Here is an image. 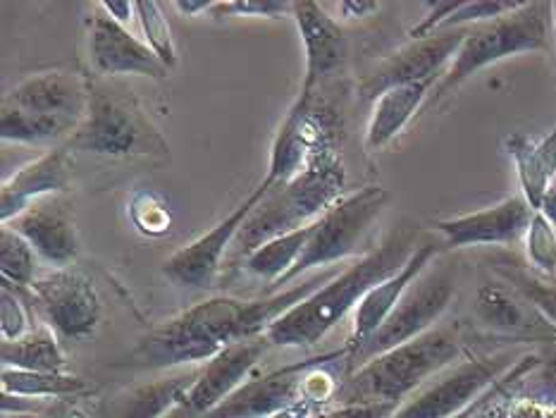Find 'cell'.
<instances>
[{
    "mask_svg": "<svg viewBox=\"0 0 556 418\" xmlns=\"http://www.w3.org/2000/svg\"><path fill=\"white\" fill-rule=\"evenodd\" d=\"M337 273H320L316 278L299 282L289 290L265 294L261 299L211 296L187 308L185 314L163 322L143 338L129 354L135 368H175L187 364H208L227 346L237 342L265 338L275 320L304 302Z\"/></svg>",
    "mask_w": 556,
    "mask_h": 418,
    "instance_id": "obj_1",
    "label": "cell"
},
{
    "mask_svg": "<svg viewBox=\"0 0 556 418\" xmlns=\"http://www.w3.org/2000/svg\"><path fill=\"white\" fill-rule=\"evenodd\" d=\"M416 237L410 230H396L380 246L368 251L346 270L313 292L304 302L275 320L265 340L275 346H313L340 326L349 311H356L375 284L392 278L416 251Z\"/></svg>",
    "mask_w": 556,
    "mask_h": 418,
    "instance_id": "obj_2",
    "label": "cell"
},
{
    "mask_svg": "<svg viewBox=\"0 0 556 418\" xmlns=\"http://www.w3.org/2000/svg\"><path fill=\"white\" fill-rule=\"evenodd\" d=\"M344 189L346 167L340 149H337V137H330L311 153L304 170L289 182L273 187L261 206L251 213V218L235 239L239 256L247 258L253 249H258L268 239L316 223L325 211L344 197Z\"/></svg>",
    "mask_w": 556,
    "mask_h": 418,
    "instance_id": "obj_3",
    "label": "cell"
},
{
    "mask_svg": "<svg viewBox=\"0 0 556 418\" xmlns=\"http://www.w3.org/2000/svg\"><path fill=\"white\" fill-rule=\"evenodd\" d=\"M464 354L450 330H430L422 338L406 342L396 350L370 358L342 382L337 404L394 402L402 404L408 394L426 385V380L456 366Z\"/></svg>",
    "mask_w": 556,
    "mask_h": 418,
    "instance_id": "obj_4",
    "label": "cell"
},
{
    "mask_svg": "<svg viewBox=\"0 0 556 418\" xmlns=\"http://www.w3.org/2000/svg\"><path fill=\"white\" fill-rule=\"evenodd\" d=\"M554 3H523L521 10L470 27L452 65L434 84L426 107L438 105L444 96L462 87L480 69L523 53H547L554 48Z\"/></svg>",
    "mask_w": 556,
    "mask_h": 418,
    "instance_id": "obj_5",
    "label": "cell"
},
{
    "mask_svg": "<svg viewBox=\"0 0 556 418\" xmlns=\"http://www.w3.org/2000/svg\"><path fill=\"white\" fill-rule=\"evenodd\" d=\"M70 151L105 159H167L170 147L127 89H108L89 81V105L79 127L67 139Z\"/></svg>",
    "mask_w": 556,
    "mask_h": 418,
    "instance_id": "obj_6",
    "label": "cell"
},
{
    "mask_svg": "<svg viewBox=\"0 0 556 418\" xmlns=\"http://www.w3.org/2000/svg\"><path fill=\"white\" fill-rule=\"evenodd\" d=\"M387 203H390V191L380 185H368L352 191V194H344L313 225L304 256L296 263V268L275 287L273 294L280 292L282 284H289L313 268L330 266V263L352 256H366L375 249L368 246L370 232Z\"/></svg>",
    "mask_w": 556,
    "mask_h": 418,
    "instance_id": "obj_7",
    "label": "cell"
},
{
    "mask_svg": "<svg viewBox=\"0 0 556 418\" xmlns=\"http://www.w3.org/2000/svg\"><path fill=\"white\" fill-rule=\"evenodd\" d=\"M518 358L509 352L490 356H470L446 368V373L420 388L414 397L399 406L392 418H454L470 409L482 394L497 385L500 378Z\"/></svg>",
    "mask_w": 556,
    "mask_h": 418,
    "instance_id": "obj_8",
    "label": "cell"
},
{
    "mask_svg": "<svg viewBox=\"0 0 556 418\" xmlns=\"http://www.w3.org/2000/svg\"><path fill=\"white\" fill-rule=\"evenodd\" d=\"M422 275L406 292L402 302H399L394 314L384 320V326L372 334L364 350L349 358V373H354L358 366L368 364L375 356L422 338L446 314L456 294L452 278L450 275H428V278H422Z\"/></svg>",
    "mask_w": 556,
    "mask_h": 418,
    "instance_id": "obj_9",
    "label": "cell"
},
{
    "mask_svg": "<svg viewBox=\"0 0 556 418\" xmlns=\"http://www.w3.org/2000/svg\"><path fill=\"white\" fill-rule=\"evenodd\" d=\"M270 189L273 185L268 179H263V182L253 189L225 220L217 223L213 230L201 235L199 239H193L191 244L177 249L170 258H165V278L177 287H187V290H208V287H213L217 275L223 270V258L227 256L229 246H235L239 230L251 218V213L261 206V201L268 197Z\"/></svg>",
    "mask_w": 556,
    "mask_h": 418,
    "instance_id": "obj_10",
    "label": "cell"
},
{
    "mask_svg": "<svg viewBox=\"0 0 556 418\" xmlns=\"http://www.w3.org/2000/svg\"><path fill=\"white\" fill-rule=\"evenodd\" d=\"M29 294L46 326L63 338L81 340L99 328L103 304L87 275L70 268L51 270L34 280Z\"/></svg>",
    "mask_w": 556,
    "mask_h": 418,
    "instance_id": "obj_11",
    "label": "cell"
},
{
    "mask_svg": "<svg viewBox=\"0 0 556 418\" xmlns=\"http://www.w3.org/2000/svg\"><path fill=\"white\" fill-rule=\"evenodd\" d=\"M468 29H450L428 36V39L410 41L399 51L382 58L375 69H370L358 87L364 101H378L382 93L406 84L440 81L446 67L452 65L458 48H462Z\"/></svg>",
    "mask_w": 556,
    "mask_h": 418,
    "instance_id": "obj_12",
    "label": "cell"
},
{
    "mask_svg": "<svg viewBox=\"0 0 556 418\" xmlns=\"http://www.w3.org/2000/svg\"><path fill=\"white\" fill-rule=\"evenodd\" d=\"M346 346L340 352H328L304 362L287 364L282 368H275L270 373H263L258 378L247 380L235 394L215 406L211 414L203 418H270L275 414L285 411L287 406L301 402V388H304V376L313 366L337 362V358H346Z\"/></svg>",
    "mask_w": 556,
    "mask_h": 418,
    "instance_id": "obj_13",
    "label": "cell"
},
{
    "mask_svg": "<svg viewBox=\"0 0 556 418\" xmlns=\"http://www.w3.org/2000/svg\"><path fill=\"white\" fill-rule=\"evenodd\" d=\"M89 60L96 75L103 77H151L165 79L167 69L147 41L93 5L87 20Z\"/></svg>",
    "mask_w": 556,
    "mask_h": 418,
    "instance_id": "obj_14",
    "label": "cell"
},
{
    "mask_svg": "<svg viewBox=\"0 0 556 418\" xmlns=\"http://www.w3.org/2000/svg\"><path fill=\"white\" fill-rule=\"evenodd\" d=\"M535 211L523 197H506L494 206L473 213L452 215L434 223L446 249L468 246H514L521 242Z\"/></svg>",
    "mask_w": 556,
    "mask_h": 418,
    "instance_id": "obj_15",
    "label": "cell"
},
{
    "mask_svg": "<svg viewBox=\"0 0 556 418\" xmlns=\"http://www.w3.org/2000/svg\"><path fill=\"white\" fill-rule=\"evenodd\" d=\"M268 346L270 342L265 338H253L227 346L203 366L177 411H182L187 418H203L205 414H211L229 394H235L244 385Z\"/></svg>",
    "mask_w": 556,
    "mask_h": 418,
    "instance_id": "obj_16",
    "label": "cell"
},
{
    "mask_svg": "<svg viewBox=\"0 0 556 418\" xmlns=\"http://www.w3.org/2000/svg\"><path fill=\"white\" fill-rule=\"evenodd\" d=\"M292 17L306 48V75L301 84V99H316L323 79L332 77L344 65L349 53L346 34L328 10L311 0L292 3Z\"/></svg>",
    "mask_w": 556,
    "mask_h": 418,
    "instance_id": "obj_17",
    "label": "cell"
},
{
    "mask_svg": "<svg viewBox=\"0 0 556 418\" xmlns=\"http://www.w3.org/2000/svg\"><path fill=\"white\" fill-rule=\"evenodd\" d=\"M22 235L53 270L67 268L79 256V232L72 208L60 197L31 203L17 218L3 223Z\"/></svg>",
    "mask_w": 556,
    "mask_h": 418,
    "instance_id": "obj_18",
    "label": "cell"
},
{
    "mask_svg": "<svg viewBox=\"0 0 556 418\" xmlns=\"http://www.w3.org/2000/svg\"><path fill=\"white\" fill-rule=\"evenodd\" d=\"M438 251L440 246L434 242H420L414 254H410V258L404 263L402 270L394 273L392 278H387L384 282L375 284L372 290L361 299V304L354 311L352 334H349L346 342V362L364 350L372 334L384 326V320L394 314V308L406 296L410 287H414V282L430 268V263L438 256Z\"/></svg>",
    "mask_w": 556,
    "mask_h": 418,
    "instance_id": "obj_19",
    "label": "cell"
},
{
    "mask_svg": "<svg viewBox=\"0 0 556 418\" xmlns=\"http://www.w3.org/2000/svg\"><path fill=\"white\" fill-rule=\"evenodd\" d=\"M3 105L27 113L63 117L79 127L89 105V79L65 69L36 72L5 93Z\"/></svg>",
    "mask_w": 556,
    "mask_h": 418,
    "instance_id": "obj_20",
    "label": "cell"
},
{
    "mask_svg": "<svg viewBox=\"0 0 556 418\" xmlns=\"http://www.w3.org/2000/svg\"><path fill=\"white\" fill-rule=\"evenodd\" d=\"M476 318L488 330L509 338L556 340V328L528 299L500 275L485 280L476 292Z\"/></svg>",
    "mask_w": 556,
    "mask_h": 418,
    "instance_id": "obj_21",
    "label": "cell"
},
{
    "mask_svg": "<svg viewBox=\"0 0 556 418\" xmlns=\"http://www.w3.org/2000/svg\"><path fill=\"white\" fill-rule=\"evenodd\" d=\"M72 185L67 149H51L12 173L0 191V218L10 223L31 203L65 194Z\"/></svg>",
    "mask_w": 556,
    "mask_h": 418,
    "instance_id": "obj_22",
    "label": "cell"
},
{
    "mask_svg": "<svg viewBox=\"0 0 556 418\" xmlns=\"http://www.w3.org/2000/svg\"><path fill=\"white\" fill-rule=\"evenodd\" d=\"M199 373H179L115 392L99 404L96 418H165L179 409Z\"/></svg>",
    "mask_w": 556,
    "mask_h": 418,
    "instance_id": "obj_23",
    "label": "cell"
},
{
    "mask_svg": "<svg viewBox=\"0 0 556 418\" xmlns=\"http://www.w3.org/2000/svg\"><path fill=\"white\" fill-rule=\"evenodd\" d=\"M504 151L514 161L521 197L530 203V208L540 211L549 187L556 182V125L540 139L526 131H511L504 139Z\"/></svg>",
    "mask_w": 556,
    "mask_h": 418,
    "instance_id": "obj_24",
    "label": "cell"
},
{
    "mask_svg": "<svg viewBox=\"0 0 556 418\" xmlns=\"http://www.w3.org/2000/svg\"><path fill=\"white\" fill-rule=\"evenodd\" d=\"M434 79L406 84L382 93L372 105V113L366 129V151H382L384 147L402 135L422 107H426L434 89Z\"/></svg>",
    "mask_w": 556,
    "mask_h": 418,
    "instance_id": "obj_25",
    "label": "cell"
},
{
    "mask_svg": "<svg viewBox=\"0 0 556 418\" xmlns=\"http://www.w3.org/2000/svg\"><path fill=\"white\" fill-rule=\"evenodd\" d=\"M521 8L523 3H518V0H438V3H426V15L414 27V36L422 39L426 34L470 29L511 15Z\"/></svg>",
    "mask_w": 556,
    "mask_h": 418,
    "instance_id": "obj_26",
    "label": "cell"
},
{
    "mask_svg": "<svg viewBox=\"0 0 556 418\" xmlns=\"http://www.w3.org/2000/svg\"><path fill=\"white\" fill-rule=\"evenodd\" d=\"M313 225L316 223L299 227L294 232L268 239V242L261 244L258 249H253L244 258V268L251 275H256V278L270 282V292H273L275 287L296 268L301 256H304V249L313 235Z\"/></svg>",
    "mask_w": 556,
    "mask_h": 418,
    "instance_id": "obj_27",
    "label": "cell"
},
{
    "mask_svg": "<svg viewBox=\"0 0 556 418\" xmlns=\"http://www.w3.org/2000/svg\"><path fill=\"white\" fill-rule=\"evenodd\" d=\"M0 362L5 368L36 370V373H67V356L48 326L31 330L17 342L0 344Z\"/></svg>",
    "mask_w": 556,
    "mask_h": 418,
    "instance_id": "obj_28",
    "label": "cell"
},
{
    "mask_svg": "<svg viewBox=\"0 0 556 418\" xmlns=\"http://www.w3.org/2000/svg\"><path fill=\"white\" fill-rule=\"evenodd\" d=\"M3 397H17L27 402H58L87 392L89 385L70 373H36V370L5 368L0 370Z\"/></svg>",
    "mask_w": 556,
    "mask_h": 418,
    "instance_id": "obj_29",
    "label": "cell"
},
{
    "mask_svg": "<svg viewBox=\"0 0 556 418\" xmlns=\"http://www.w3.org/2000/svg\"><path fill=\"white\" fill-rule=\"evenodd\" d=\"M77 129L75 123L63 117L39 115L17 111V107H5L0 113V137L5 143H27V147H41V143H53L60 137L70 135Z\"/></svg>",
    "mask_w": 556,
    "mask_h": 418,
    "instance_id": "obj_30",
    "label": "cell"
},
{
    "mask_svg": "<svg viewBox=\"0 0 556 418\" xmlns=\"http://www.w3.org/2000/svg\"><path fill=\"white\" fill-rule=\"evenodd\" d=\"M39 261V254L31 249L27 239L3 225V230H0V273H3V282L15 284L17 290H29L36 280Z\"/></svg>",
    "mask_w": 556,
    "mask_h": 418,
    "instance_id": "obj_31",
    "label": "cell"
},
{
    "mask_svg": "<svg viewBox=\"0 0 556 418\" xmlns=\"http://www.w3.org/2000/svg\"><path fill=\"white\" fill-rule=\"evenodd\" d=\"M137 20L141 24L143 41L151 46V51L161 58L167 69H173L177 65V48L163 5L153 0H137Z\"/></svg>",
    "mask_w": 556,
    "mask_h": 418,
    "instance_id": "obj_32",
    "label": "cell"
},
{
    "mask_svg": "<svg viewBox=\"0 0 556 418\" xmlns=\"http://www.w3.org/2000/svg\"><path fill=\"white\" fill-rule=\"evenodd\" d=\"M526 244V258L540 278H554L556 275V227L535 211L533 220L528 225V232L523 237Z\"/></svg>",
    "mask_w": 556,
    "mask_h": 418,
    "instance_id": "obj_33",
    "label": "cell"
},
{
    "mask_svg": "<svg viewBox=\"0 0 556 418\" xmlns=\"http://www.w3.org/2000/svg\"><path fill=\"white\" fill-rule=\"evenodd\" d=\"M497 275L502 280L509 282L511 287H516L530 304H533L542 316H545L552 326L556 328V284L545 282V278H535L533 273H528L523 268L509 266V263H500Z\"/></svg>",
    "mask_w": 556,
    "mask_h": 418,
    "instance_id": "obj_34",
    "label": "cell"
},
{
    "mask_svg": "<svg viewBox=\"0 0 556 418\" xmlns=\"http://www.w3.org/2000/svg\"><path fill=\"white\" fill-rule=\"evenodd\" d=\"M129 218L137 230L147 237H163L173 227L170 206H167L165 199L153 194V191H139V194H135L129 206Z\"/></svg>",
    "mask_w": 556,
    "mask_h": 418,
    "instance_id": "obj_35",
    "label": "cell"
},
{
    "mask_svg": "<svg viewBox=\"0 0 556 418\" xmlns=\"http://www.w3.org/2000/svg\"><path fill=\"white\" fill-rule=\"evenodd\" d=\"M29 332V308L24 306V299L17 292L10 290V284H3V290H0V334H3V342H17Z\"/></svg>",
    "mask_w": 556,
    "mask_h": 418,
    "instance_id": "obj_36",
    "label": "cell"
},
{
    "mask_svg": "<svg viewBox=\"0 0 556 418\" xmlns=\"http://www.w3.org/2000/svg\"><path fill=\"white\" fill-rule=\"evenodd\" d=\"M215 17L235 15V17H265L280 20L282 15H292V3H273V0H227V3L213 5Z\"/></svg>",
    "mask_w": 556,
    "mask_h": 418,
    "instance_id": "obj_37",
    "label": "cell"
},
{
    "mask_svg": "<svg viewBox=\"0 0 556 418\" xmlns=\"http://www.w3.org/2000/svg\"><path fill=\"white\" fill-rule=\"evenodd\" d=\"M399 406L394 402H361V404H337L328 406L311 418H392Z\"/></svg>",
    "mask_w": 556,
    "mask_h": 418,
    "instance_id": "obj_38",
    "label": "cell"
},
{
    "mask_svg": "<svg viewBox=\"0 0 556 418\" xmlns=\"http://www.w3.org/2000/svg\"><path fill=\"white\" fill-rule=\"evenodd\" d=\"M509 418H556V404L518 394L511 404Z\"/></svg>",
    "mask_w": 556,
    "mask_h": 418,
    "instance_id": "obj_39",
    "label": "cell"
},
{
    "mask_svg": "<svg viewBox=\"0 0 556 418\" xmlns=\"http://www.w3.org/2000/svg\"><path fill=\"white\" fill-rule=\"evenodd\" d=\"M96 8H101L108 17L123 24V27H127L131 17H137V3H129V0H101Z\"/></svg>",
    "mask_w": 556,
    "mask_h": 418,
    "instance_id": "obj_40",
    "label": "cell"
},
{
    "mask_svg": "<svg viewBox=\"0 0 556 418\" xmlns=\"http://www.w3.org/2000/svg\"><path fill=\"white\" fill-rule=\"evenodd\" d=\"M334 8L344 20H364L372 15V12H378L382 5L372 3V0H340V3H334Z\"/></svg>",
    "mask_w": 556,
    "mask_h": 418,
    "instance_id": "obj_41",
    "label": "cell"
},
{
    "mask_svg": "<svg viewBox=\"0 0 556 418\" xmlns=\"http://www.w3.org/2000/svg\"><path fill=\"white\" fill-rule=\"evenodd\" d=\"M29 418H87V416H84L75 404L58 400V402H48L41 411L31 414Z\"/></svg>",
    "mask_w": 556,
    "mask_h": 418,
    "instance_id": "obj_42",
    "label": "cell"
},
{
    "mask_svg": "<svg viewBox=\"0 0 556 418\" xmlns=\"http://www.w3.org/2000/svg\"><path fill=\"white\" fill-rule=\"evenodd\" d=\"M318 411H320V409H318L316 404L301 400V402H296V404H292V406H287L285 411L275 414V416H270V418H311L313 414H318Z\"/></svg>",
    "mask_w": 556,
    "mask_h": 418,
    "instance_id": "obj_43",
    "label": "cell"
},
{
    "mask_svg": "<svg viewBox=\"0 0 556 418\" xmlns=\"http://www.w3.org/2000/svg\"><path fill=\"white\" fill-rule=\"evenodd\" d=\"M215 3H205V0H177V3H173V8L177 12H182L185 17H199L201 12H208L213 10Z\"/></svg>",
    "mask_w": 556,
    "mask_h": 418,
    "instance_id": "obj_44",
    "label": "cell"
},
{
    "mask_svg": "<svg viewBox=\"0 0 556 418\" xmlns=\"http://www.w3.org/2000/svg\"><path fill=\"white\" fill-rule=\"evenodd\" d=\"M540 213L545 215V218L556 227V182L549 187V191H547V197H545V201H542V206H540Z\"/></svg>",
    "mask_w": 556,
    "mask_h": 418,
    "instance_id": "obj_45",
    "label": "cell"
},
{
    "mask_svg": "<svg viewBox=\"0 0 556 418\" xmlns=\"http://www.w3.org/2000/svg\"><path fill=\"white\" fill-rule=\"evenodd\" d=\"M552 27H554V46H556V3H554V17H552Z\"/></svg>",
    "mask_w": 556,
    "mask_h": 418,
    "instance_id": "obj_46",
    "label": "cell"
}]
</instances>
